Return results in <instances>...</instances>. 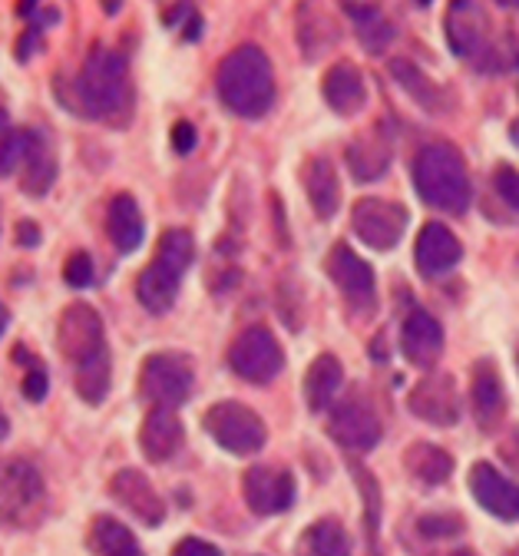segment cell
Listing matches in <instances>:
<instances>
[{"mask_svg": "<svg viewBox=\"0 0 519 556\" xmlns=\"http://www.w3.org/2000/svg\"><path fill=\"white\" fill-rule=\"evenodd\" d=\"M294 556H351V536L338 520H318L299 536Z\"/></svg>", "mask_w": 519, "mask_h": 556, "instance_id": "obj_31", "label": "cell"}, {"mask_svg": "<svg viewBox=\"0 0 519 556\" xmlns=\"http://www.w3.org/2000/svg\"><path fill=\"white\" fill-rule=\"evenodd\" d=\"M113 556H145V553L132 543V546H126V549H119V553H113Z\"/></svg>", "mask_w": 519, "mask_h": 556, "instance_id": "obj_51", "label": "cell"}, {"mask_svg": "<svg viewBox=\"0 0 519 556\" xmlns=\"http://www.w3.org/2000/svg\"><path fill=\"white\" fill-rule=\"evenodd\" d=\"M470 404H473V421L480 431H496L506 417V388L493 362H477L470 378Z\"/></svg>", "mask_w": 519, "mask_h": 556, "instance_id": "obj_22", "label": "cell"}, {"mask_svg": "<svg viewBox=\"0 0 519 556\" xmlns=\"http://www.w3.org/2000/svg\"><path fill=\"white\" fill-rule=\"evenodd\" d=\"M229 368L249 384H271L284 368V352H281L278 338L268 328L252 325L232 341Z\"/></svg>", "mask_w": 519, "mask_h": 556, "instance_id": "obj_8", "label": "cell"}, {"mask_svg": "<svg viewBox=\"0 0 519 556\" xmlns=\"http://www.w3.org/2000/svg\"><path fill=\"white\" fill-rule=\"evenodd\" d=\"M53 97L73 116L126 129L136 116L129 60L116 47H93L73 77H53Z\"/></svg>", "mask_w": 519, "mask_h": 556, "instance_id": "obj_1", "label": "cell"}, {"mask_svg": "<svg viewBox=\"0 0 519 556\" xmlns=\"http://www.w3.org/2000/svg\"><path fill=\"white\" fill-rule=\"evenodd\" d=\"M173 556H221V553H218V546H215V543H208V540L186 536V540H179V543H176Z\"/></svg>", "mask_w": 519, "mask_h": 556, "instance_id": "obj_43", "label": "cell"}, {"mask_svg": "<svg viewBox=\"0 0 519 556\" xmlns=\"http://www.w3.org/2000/svg\"><path fill=\"white\" fill-rule=\"evenodd\" d=\"M110 494H113L136 520H142L145 527H160V523L166 520V504H163V497L156 494L153 480L145 477L142 470H132V467L119 470V473L110 480Z\"/></svg>", "mask_w": 519, "mask_h": 556, "instance_id": "obj_18", "label": "cell"}, {"mask_svg": "<svg viewBox=\"0 0 519 556\" xmlns=\"http://www.w3.org/2000/svg\"><path fill=\"white\" fill-rule=\"evenodd\" d=\"M451 556H473L470 549H457V553H451Z\"/></svg>", "mask_w": 519, "mask_h": 556, "instance_id": "obj_54", "label": "cell"}, {"mask_svg": "<svg viewBox=\"0 0 519 556\" xmlns=\"http://www.w3.org/2000/svg\"><path fill=\"white\" fill-rule=\"evenodd\" d=\"M169 143L179 156H189L195 147H199V129L192 119H176L173 129H169Z\"/></svg>", "mask_w": 519, "mask_h": 556, "instance_id": "obj_40", "label": "cell"}, {"mask_svg": "<svg viewBox=\"0 0 519 556\" xmlns=\"http://www.w3.org/2000/svg\"><path fill=\"white\" fill-rule=\"evenodd\" d=\"M195 371L186 355L176 352H156L142 362L139 371V394L150 407H179L192 397Z\"/></svg>", "mask_w": 519, "mask_h": 556, "instance_id": "obj_6", "label": "cell"}, {"mask_svg": "<svg viewBox=\"0 0 519 556\" xmlns=\"http://www.w3.org/2000/svg\"><path fill=\"white\" fill-rule=\"evenodd\" d=\"M202 428L208 431V438L236 457H252L265 447L268 441V428L262 417L242 404V401H218L205 410Z\"/></svg>", "mask_w": 519, "mask_h": 556, "instance_id": "obj_5", "label": "cell"}, {"mask_svg": "<svg viewBox=\"0 0 519 556\" xmlns=\"http://www.w3.org/2000/svg\"><path fill=\"white\" fill-rule=\"evenodd\" d=\"M493 186H496V195L519 213V173L512 166H499L493 173Z\"/></svg>", "mask_w": 519, "mask_h": 556, "instance_id": "obj_39", "label": "cell"}, {"mask_svg": "<svg viewBox=\"0 0 519 556\" xmlns=\"http://www.w3.org/2000/svg\"><path fill=\"white\" fill-rule=\"evenodd\" d=\"M14 239H17V245H24V249H34V245H40V226L37 223H30V219H21L17 226H14Z\"/></svg>", "mask_w": 519, "mask_h": 556, "instance_id": "obj_45", "label": "cell"}, {"mask_svg": "<svg viewBox=\"0 0 519 556\" xmlns=\"http://www.w3.org/2000/svg\"><path fill=\"white\" fill-rule=\"evenodd\" d=\"M443 37L457 56L480 63V70H490V17L477 0H451L447 14H443Z\"/></svg>", "mask_w": 519, "mask_h": 556, "instance_id": "obj_9", "label": "cell"}, {"mask_svg": "<svg viewBox=\"0 0 519 556\" xmlns=\"http://www.w3.org/2000/svg\"><path fill=\"white\" fill-rule=\"evenodd\" d=\"M63 278L69 289H90L93 286V258L87 252H73L63 265Z\"/></svg>", "mask_w": 519, "mask_h": 556, "instance_id": "obj_37", "label": "cell"}, {"mask_svg": "<svg viewBox=\"0 0 519 556\" xmlns=\"http://www.w3.org/2000/svg\"><path fill=\"white\" fill-rule=\"evenodd\" d=\"M113 384V358H110V348L97 352L93 358L77 365V394L87 404H103Z\"/></svg>", "mask_w": 519, "mask_h": 556, "instance_id": "obj_33", "label": "cell"}, {"mask_svg": "<svg viewBox=\"0 0 519 556\" xmlns=\"http://www.w3.org/2000/svg\"><path fill=\"white\" fill-rule=\"evenodd\" d=\"M391 77L407 90V97H410L420 110H427V113H443V110H451L447 90H443L436 80H430L423 66H417V63L397 56V60H391Z\"/></svg>", "mask_w": 519, "mask_h": 556, "instance_id": "obj_27", "label": "cell"}, {"mask_svg": "<svg viewBox=\"0 0 519 556\" xmlns=\"http://www.w3.org/2000/svg\"><path fill=\"white\" fill-rule=\"evenodd\" d=\"M328 434L334 438V444L347 447V451H357V454H367L375 451L384 438V425L367 397L360 394H351L344 401H338L331 407V417H328Z\"/></svg>", "mask_w": 519, "mask_h": 556, "instance_id": "obj_11", "label": "cell"}, {"mask_svg": "<svg viewBox=\"0 0 519 556\" xmlns=\"http://www.w3.org/2000/svg\"><path fill=\"white\" fill-rule=\"evenodd\" d=\"M325 268H328V275H331V282L344 292V299H347L357 312H364V315L375 312V305H378L375 268H370L351 245H344V242L331 245V252H328V258H325Z\"/></svg>", "mask_w": 519, "mask_h": 556, "instance_id": "obj_12", "label": "cell"}, {"mask_svg": "<svg viewBox=\"0 0 519 556\" xmlns=\"http://www.w3.org/2000/svg\"><path fill=\"white\" fill-rule=\"evenodd\" d=\"M417 530L427 536V540H443V536H457L464 533V520L457 514H423L417 520Z\"/></svg>", "mask_w": 519, "mask_h": 556, "instance_id": "obj_36", "label": "cell"}, {"mask_svg": "<svg viewBox=\"0 0 519 556\" xmlns=\"http://www.w3.org/2000/svg\"><path fill=\"white\" fill-rule=\"evenodd\" d=\"M11 434V421H8V414H4V407H0V441H4Z\"/></svg>", "mask_w": 519, "mask_h": 556, "instance_id": "obj_49", "label": "cell"}, {"mask_svg": "<svg viewBox=\"0 0 519 556\" xmlns=\"http://www.w3.org/2000/svg\"><path fill=\"white\" fill-rule=\"evenodd\" d=\"M294 40L308 63H318L341 43V24L325 0H299L294 4Z\"/></svg>", "mask_w": 519, "mask_h": 556, "instance_id": "obj_14", "label": "cell"}, {"mask_svg": "<svg viewBox=\"0 0 519 556\" xmlns=\"http://www.w3.org/2000/svg\"><path fill=\"white\" fill-rule=\"evenodd\" d=\"M321 97H325V103H328L338 116H344V119L357 116V113L367 106V84H364V74H360V70H357L351 60L331 63V66H328V74H325V80H321Z\"/></svg>", "mask_w": 519, "mask_h": 556, "instance_id": "obj_23", "label": "cell"}, {"mask_svg": "<svg viewBox=\"0 0 519 556\" xmlns=\"http://www.w3.org/2000/svg\"><path fill=\"white\" fill-rule=\"evenodd\" d=\"M199 37H202V14L195 11V14L186 21V27H182V40H186V43H195Z\"/></svg>", "mask_w": 519, "mask_h": 556, "instance_id": "obj_46", "label": "cell"}, {"mask_svg": "<svg viewBox=\"0 0 519 556\" xmlns=\"http://www.w3.org/2000/svg\"><path fill=\"white\" fill-rule=\"evenodd\" d=\"M302 182H305V195L315 208L318 219H334L338 216V205H341V179L331 160L315 156L305 163L302 169Z\"/></svg>", "mask_w": 519, "mask_h": 556, "instance_id": "obj_26", "label": "cell"}, {"mask_svg": "<svg viewBox=\"0 0 519 556\" xmlns=\"http://www.w3.org/2000/svg\"><path fill=\"white\" fill-rule=\"evenodd\" d=\"M344 388V365L334 355H318L312 362V368L305 371V401L312 410H328L334 404V397Z\"/></svg>", "mask_w": 519, "mask_h": 556, "instance_id": "obj_28", "label": "cell"}, {"mask_svg": "<svg viewBox=\"0 0 519 556\" xmlns=\"http://www.w3.org/2000/svg\"><path fill=\"white\" fill-rule=\"evenodd\" d=\"M47 391H50V378H47V371L40 365H34L27 371V378H24V397L34 401V404H40L47 397Z\"/></svg>", "mask_w": 519, "mask_h": 556, "instance_id": "obj_42", "label": "cell"}, {"mask_svg": "<svg viewBox=\"0 0 519 556\" xmlns=\"http://www.w3.org/2000/svg\"><path fill=\"white\" fill-rule=\"evenodd\" d=\"M499 8H506V11H519V0H496Z\"/></svg>", "mask_w": 519, "mask_h": 556, "instance_id": "obj_53", "label": "cell"}, {"mask_svg": "<svg viewBox=\"0 0 519 556\" xmlns=\"http://www.w3.org/2000/svg\"><path fill=\"white\" fill-rule=\"evenodd\" d=\"M56 348L60 355L69 358L73 365H80L87 358H93L97 352L106 348V334H103V318L93 305H69L63 315H60V325H56Z\"/></svg>", "mask_w": 519, "mask_h": 556, "instance_id": "obj_13", "label": "cell"}, {"mask_svg": "<svg viewBox=\"0 0 519 556\" xmlns=\"http://www.w3.org/2000/svg\"><path fill=\"white\" fill-rule=\"evenodd\" d=\"M354 477L360 480V497H364V517H367V523H370V533L378 530V523H381V494H378V483H375V477H370L367 470H360V467H354Z\"/></svg>", "mask_w": 519, "mask_h": 556, "instance_id": "obj_38", "label": "cell"}, {"mask_svg": "<svg viewBox=\"0 0 519 556\" xmlns=\"http://www.w3.org/2000/svg\"><path fill=\"white\" fill-rule=\"evenodd\" d=\"M4 331H8V308L0 305V338H4Z\"/></svg>", "mask_w": 519, "mask_h": 556, "instance_id": "obj_52", "label": "cell"}, {"mask_svg": "<svg viewBox=\"0 0 519 556\" xmlns=\"http://www.w3.org/2000/svg\"><path fill=\"white\" fill-rule=\"evenodd\" d=\"M47 486L30 460H8L0 467V520L27 523L40 514Z\"/></svg>", "mask_w": 519, "mask_h": 556, "instance_id": "obj_10", "label": "cell"}, {"mask_svg": "<svg viewBox=\"0 0 519 556\" xmlns=\"http://www.w3.org/2000/svg\"><path fill=\"white\" fill-rule=\"evenodd\" d=\"M182 438L186 431L173 407H150V414H145V421L139 428V447L145 460H153V464L173 460L182 447Z\"/></svg>", "mask_w": 519, "mask_h": 556, "instance_id": "obj_24", "label": "cell"}, {"mask_svg": "<svg viewBox=\"0 0 519 556\" xmlns=\"http://www.w3.org/2000/svg\"><path fill=\"white\" fill-rule=\"evenodd\" d=\"M40 50H43V30L34 24V27H27V30L21 34L17 47H14V56H17L21 63H27V60H34Z\"/></svg>", "mask_w": 519, "mask_h": 556, "instance_id": "obj_41", "label": "cell"}, {"mask_svg": "<svg viewBox=\"0 0 519 556\" xmlns=\"http://www.w3.org/2000/svg\"><path fill=\"white\" fill-rule=\"evenodd\" d=\"M106 232L113 239V245L129 255L142 245L145 236V219H142V208L136 202V195L129 192H116L106 205Z\"/></svg>", "mask_w": 519, "mask_h": 556, "instance_id": "obj_25", "label": "cell"}, {"mask_svg": "<svg viewBox=\"0 0 519 556\" xmlns=\"http://www.w3.org/2000/svg\"><path fill=\"white\" fill-rule=\"evenodd\" d=\"M407 407L414 417L427 421L430 428H454L460 421V391L451 375H427L407 394Z\"/></svg>", "mask_w": 519, "mask_h": 556, "instance_id": "obj_15", "label": "cell"}, {"mask_svg": "<svg viewBox=\"0 0 519 556\" xmlns=\"http://www.w3.org/2000/svg\"><path fill=\"white\" fill-rule=\"evenodd\" d=\"M464 258V242L454 236V229H447L443 223H427L417 236L414 245V265L420 268V275L436 278L447 275L451 268H457Z\"/></svg>", "mask_w": 519, "mask_h": 556, "instance_id": "obj_19", "label": "cell"}, {"mask_svg": "<svg viewBox=\"0 0 519 556\" xmlns=\"http://www.w3.org/2000/svg\"><path fill=\"white\" fill-rule=\"evenodd\" d=\"M401 352L420 371H430L440 362V355H443V328L430 312L414 308L407 315V321L401 328Z\"/></svg>", "mask_w": 519, "mask_h": 556, "instance_id": "obj_21", "label": "cell"}, {"mask_svg": "<svg viewBox=\"0 0 519 556\" xmlns=\"http://www.w3.org/2000/svg\"><path fill=\"white\" fill-rule=\"evenodd\" d=\"M192 14H195V0H176V4L163 14V24H166V27H179V24H186Z\"/></svg>", "mask_w": 519, "mask_h": 556, "instance_id": "obj_44", "label": "cell"}, {"mask_svg": "<svg viewBox=\"0 0 519 556\" xmlns=\"http://www.w3.org/2000/svg\"><path fill=\"white\" fill-rule=\"evenodd\" d=\"M132 543L136 540H132L129 527H123L113 517H97L93 527H90V549L100 553V556H113V553H119V549H126Z\"/></svg>", "mask_w": 519, "mask_h": 556, "instance_id": "obj_35", "label": "cell"}, {"mask_svg": "<svg viewBox=\"0 0 519 556\" xmlns=\"http://www.w3.org/2000/svg\"><path fill=\"white\" fill-rule=\"evenodd\" d=\"M215 93L232 116L262 119L275 106V66L258 43H239L218 60Z\"/></svg>", "mask_w": 519, "mask_h": 556, "instance_id": "obj_2", "label": "cell"}, {"mask_svg": "<svg viewBox=\"0 0 519 556\" xmlns=\"http://www.w3.org/2000/svg\"><path fill=\"white\" fill-rule=\"evenodd\" d=\"M60 176L53 139L43 126H27V156L21 166V189L34 199H43Z\"/></svg>", "mask_w": 519, "mask_h": 556, "instance_id": "obj_20", "label": "cell"}, {"mask_svg": "<svg viewBox=\"0 0 519 556\" xmlns=\"http://www.w3.org/2000/svg\"><path fill=\"white\" fill-rule=\"evenodd\" d=\"M509 143H512V147L519 150V116H516V119L509 123Z\"/></svg>", "mask_w": 519, "mask_h": 556, "instance_id": "obj_50", "label": "cell"}, {"mask_svg": "<svg viewBox=\"0 0 519 556\" xmlns=\"http://www.w3.org/2000/svg\"><path fill=\"white\" fill-rule=\"evenodd\" d=\"M123 4H126V0H100V11H103L106 17H116V14L123 11Z\"/></svg>", "mask_w": 519, "mask_h": 556, "instance_id": "obj_48", "label": "cell"}, {"mask_svg": "<svg viewBox=\"0 0 519 556\" xmlns=\"http://www.w3.org/2000/svg\"><path fill=\"white\" fill-rule=\"evenodd\" d=\"M407 223H410V213L394 202V199H381V195H364L354 202L351 208V226H354V236L375 252H391L404 232H407Z\"/></svg>", "mask_w": 519, "mask_h": 556, "instance_id": "obj_7", "label": "cell"}, {"mask_svg": "<svg viewBox=\"0 0 519 556\" xmlns=\"http://www.w3.org/2000/svg\"><path fill=\"white\" fill-rule=\"evenodd\" d=\"M242 494H245L249 510L258 517L284 514L294 504V477H291V470L255 464L242 477Z\"/></svg>", "mask_w": 519, "mask_h": 556, "instance_id": "obj_16", "label": "cell"}, {"mask_svg": "<svg viewBox=\"0 0 519 556\" xmlns=\"http://www.w3.org/2000/svg\"><path fill=\"white\" fill-rule=\"evenodd\" d=\"M195 258V239L186 229H166L156 242V255L136 278V299L150 315H166L173 312L182 275L189 271Z\"/></svg>", "mask_w": 519, "mask_h": 556, "instance_id": "obj_4", "label": "cell"}, {"mask_svg": "<svg viewBox=\"0 0 519 556\" xmlns=\"http://www.w3.org/2000/svg\"><path fill=\"white\" fill-rule=\"evenodd\" d=\"M470 491L477 504L493 514L496 520L516 523L519 520V483H512L506 473H499L490 460H477L470 470Z\"/></svg>", "mask_w": 519, "mask_h": 556, "instance_id": "obj_17", "label": "cell"}, {"mask_svg": "<svg viewBox=\"0 0 519 556\" xmlns=\"http://www.w3.org/2000/svg\"><path fill=\"white\" fill-rule=\"evenodd\" d=\"M14 11H17V17H21V21H34V17H37V11H40V0H17Z\"/></svg>", "mask_w": 519, "mask_h": 556, "instance_id": "obj_47", "label": "cell"}, {"mask_svg": "<svg viewBox=\"0 0 519 556\" xmlns=\"http://www.w3.org/2000/svg\"><path fill=\"white\" fill-rule=\"evenodd\" d=\"M351 11V17H354V30H357V40H360V47L367 50V53H384L391 43H394V24L384 17V11L381 8H375V4H360V8H347Z\"/></svg>", "mask_w": 519, "mask_h": 556, "instance_id": "obj_32", "label": "cell"}, {"mask_svg": "<svg viewBox=\"0 0 519 556\" xmlns=\"http://www.w3.org/2000/svg\"><path fill=\"white\" fill-rule=\"evenodd\" d=\"M404 464H407V473L417 477V480L427 483V486L447 483L451 473H454V457H451L447 451H443V447L423 444V441H417V444H410V447L404 451Z\"/></svg>", "mask_w": 519, "mask_h": 556, "instance_id": "obj_30", "label": "cell"}, {"mask_svg": "<svg viewBox=\"0 0 519 556\" xmlns=\"http://www.w3.org/2000/svg\"><path fill=\"white\" fill-rule=\"evenodd\" d=\"M417 4H420V8H427V4H430V0H417Z\"/></svg>", "mask_w": 519, "mask_h": 556, "instance_id": "obj_55", "label": "cell"}, {"mask_svg": "<svg viewBox=\"0 0 519 556\" xmlns=\"http://www.w3.org/2000/svg\"><path fill=\"white\" fill-rule=\"evenodd\" d=\"M516 368H519V352H516Z\"/></svg>", "mask_w": 519, "mask_h": 556, "instance_id": "obj_56", "label": "cell"}, {"mask_svg": "<svg viewBox=\"0 0 519 556\" xmlns=\"http://www.w3.org/2000/svg\"><path fill=\"white\" fill-rule=\"evenodd\" d=\"M27 156V129L11 123V113L0 106V179L21 173Z\"/></svg>", "mask_w": 519, "mask_h": 556, "instance_id": "obj_34", "label": "cell"}, {"mask_svg": "<svg viewBox=\"0 0 519 556\" xmlns=\"http://www.w3.org/2000/svg\"><path fill=\"white\" fill-rule=\"evenodd\" d=\"M410 179L417 195L447 216H464L473 202V182L464 153L454 143H430L414 156Z\"/></svg>", "mask_w": 519, "mask_h": 556, "instance_id": "obj_3", "label": "cell"}, {"mask_svg": "<svg viewBox=\"0 0 519 556\" xmlns=\"http://www.w3.org/2000/svg\"><path fill=\"white\" fill-rule=\"evenodd\" d=\"M394 163V150L388 139H357L347 147V169L357 182H378Z\"/></svg>", "mask_w": 519, "mask_h": 556, "instance_id": "obj_29", "label": "cell"}]
</instances>
